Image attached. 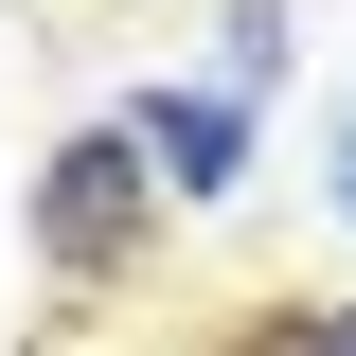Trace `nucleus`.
<instances>
[{
  "label": "nucleus",
  "instance_id": "obj_1",
  "mask_svg": "<svg viewBox=\"0 0 356 356\" xmlns=\"http://www.w3.org/2000/svg\"><path fill=\"white\" fill-rule=\"evenodd\" d=\"M143 214H161V178H143V143H125V125H89V143H54V178H36V250L72 267V285H107Z\"/></svg>",
  "mask_w": 356,
  "mask_h": 356
},
{
  "label": "nucleus",
  "instance_id": "obj_3",
  "mask_svg": "<svg viewBox=\"0 0 356 356\" xmlns=\"http://www.w3.org/2000/svg\"><path fill=\"white\" fill-rule=\"evenodd\" d=\"M267 72H285V0H232L214 18V89H267Z\"/></svg>",
  "mask_w": 356,
  "mask_h": 356
},
{
  "label": "nucleus",
  "instance_id": "obj_5",
  "mask_svg": "<svg viewBox=\"0 0 356 356\" xmlns=\"http://www.w3.org/2000/svg\"><path fill=\"white\" fill-rule=\"evenodd\" d=\"M339 214H356V125H339Z\"/></svg>",
  "mask_w": 356,
  "mask_h": 356
},
{
  "label": "nucleus",
  "instance_id": "obj_2",
  "mask_svg": "<svg viewBox=\"0 0 356 356\" xmlns=\"http://www.w3.org/2000/svg\"><path fill=\"white\" fill-rule=\"evenodd\" d=\"M125 143H143L161 196H250V89H143Z\"/></svg>",
  "mask_w": 356,
  "mask_h": 356
},
{
  "label": "nucleus",
  "instance_id": "obj_4",
  "mask_svg": "<svg viewBox=\"0 0 356 356\" xmlns=\"http://www.w3.org/2000/svg\"><path fill=\"white\" fill-rule=\"evenodd\" d=\"M267 356H356V303H321L303 339H267Z\"/></svg>",
  "mask_w": 356,
  "mask_h": 356
}]
</instances>
